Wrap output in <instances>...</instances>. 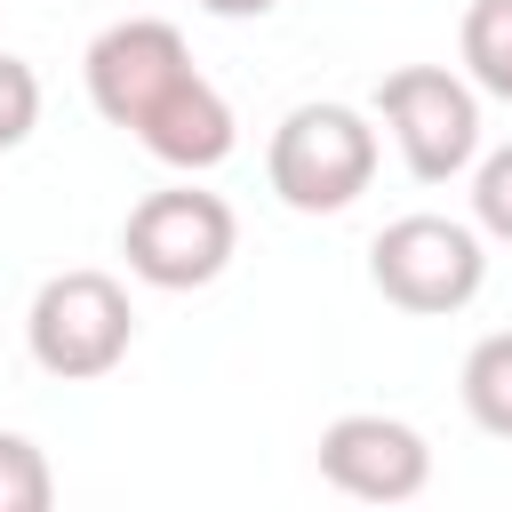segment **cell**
<instances>
[{"label": "cell", "instance_id": "6da1fadb", "mask_svg": "<svg viewBox=\"0 0 512 512\" xmlns=\"http://www.w3.org/2000/svg\"><path fill=\"white\" fill-rule=\"evenodd\" d=\"M88 104L184 176L232 160V144H240L232 104L200 80L184 32L160 24V16H128V24H104L88 40Z\"/></svg>", "mask_w": 512, "mask_h": 512}, {"label": "cell", "instance_id": "7a4b0ae2", "mask_svg": "<svg viewBox=\"0 0 512 512\" xmlns=\"http://www.w3.org/2000/svg\"><path fill=\"white\" fill-rule=\"evenodd\" d=\"M264 176L296 216H336L376 184V128L352 104H296L272 128Z\"/></svg>", "mask_w": 512, "mask_h": 512}, {"label": "cell", "instance_id": "3957f363", "mask_svg": "<svg viewBox=\"0 0 512 512\" xmlns=\"http://www.w3.org/2000/svg\"><path fill=\"white\" fill-rule=\"evenodd\" d=\"M24 344H32V360H40L48 376H64V384L112 376V368L128 360V344H136L128 288H120L112 272H88V264L40 280V296H32V312H24Z\"/></svg>", "mask_w": 512, "mask_h": 512}, {"label": "cell", "instance_id": "277c9868", "mask_svg": "<svg viewBox=\"0 0 512 512\" xmlns=\"http://www.w3.org/2000/svg\"><path fill=\"white\" fill-rule=\"evenodd\" d=\"M232 248H240L232 208H224L216 192H192V184L144 192V200L128 208V224H120V256H128V272H136L144 288H168V296L208 288V280L232 264Z\"/></svg>", "mask_w": 512, "mask_h": 512}, {"label": "cell", "instance_id": "5b68a950", "mask_svg": "<svg viewBox=\"0 0 512 512\" xmlns=\"http://www.w3.org/2000/svg\"><path fill=\"white\" fill-rule=\"evenodd\" d=\"M368 280H376V296L400 304V312H424V320H432V312H464V304L480 296V280H488V248H480V232L456 224V216H400V224L376 232Z\"/></svg>", "mask_w": 512, "mask_h": 512}, {"label": "cell", "instance_id": "8992f818", "mask_svg": "<svg viewBox=\"0 0 512 512\" xmlns=\"http://www.w3.org/2000/svg\"><path fill=\"white\" fill-rule=\"evenodd\" d=\"M376 112H384V128H392V144H400V160H408L416 184H448V176H464L480 160V96L448 64H400V72H384Z\"/></svg>", "mask_w": 512, "mask_h": 512}, {"label": "cell", "instance_id": "52a82bcc", "mask_svg": "<svg viewBox=\"0 0 512 512\" xmlns=\"http://www.w3.org/2000/svg\"><path fill=\"white\" fill-rule=\"evenodd\" d=\"M320 480L360 504H408L432 480V448L400 416H336L320 432Z\"/></svg>", "mask_w": 512, "mask_h": 512}, {"label": "cell", "instance_id": "ba28073f", "mask_svg": "<svg viewBox=\"0 0 512 512\" xmlns=\"http://www.w3.org/2000/svg\"><path fill=\"white\" fill-rule=\"evenodd\" d=\"M464 416L480 424V432H496V440H512V328H496V336H480L472 352H464Z\"/></svg>", "mask_w": 512, "mask_h": 512}, {"label": "cell", "instance_id": "9c48e42d", "mask_svg": "<svg viewBox=\"0 0 512 512\" xmlns=\"http://www.w3.org/2000/svg\"><path fill=\"white\" fill-rule=\"evenodd\" d=\"M456 48H464L472 88H488V96H504V104H512V0H472V8H464Z\"/></svg>", "mask_w": 512, "mask_h": 512}, {"label": "cell", "instance_id": "30bf717a", "mask_svg": "<svg viewBox=\"0 0 512 512\" xmlns=\"http://www.w3.org/2000/svg\"><path fill=\"white\" fill-rule=\"evenodd\" d=\"M56 504V472L24 432H0V512H48Z\"/></svg>", "mask_w": 512, "mask_h": 512}, {"label": "cell", "instance_id": "8fae6325", "mask_svg": "<svg viewBox=\"0 0 512 512\" xmlns=\"http://www.w3.org/2000/svg\"><path fill=\"white\" fill-rule=\"evenodd\" d=\"M40 128V72L24 56H0V152H16Z\"/></svg>", "mask_w": 512, "mask_h": 512}, {"label": "cell", "instance_id": "7c38bea8", "mask_svg": "<svg viewBox=\"0 0 512 512\" xmlns=\"http://www.w3.org/2000/svg\"><path fill=\"white\" fill-rule=\"evenodd\" d=\"M472 224L488 240H512V144L480 160V176H472Z\"/></svg>", "mask_w": 512, "mask_h": 512}, {"label": "cell", "instance_id": "4fadbf2b", "mask_svg": "<svg viewBox=\"0 0 512 512\" xmlns=\"http://www.w3.org/2000/svg\"><path fill=\"white\" fill-rule=\"evenodd\" d=\"M208 16H224V24H248V16H272L280 0H200Z\"/></svg>", "mask_w": 512, "mask_h": 512}]
</instances>
